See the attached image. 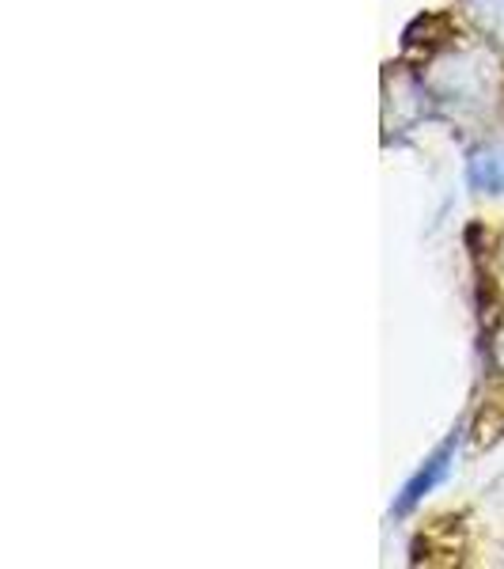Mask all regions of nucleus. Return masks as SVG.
<instances>
[{
	"label": "nucleus",
	"instance_id": "nucleus-2",
	"mask_svg": "<svg viewBox=\"0 0 504 569\" xmlns=\"http://www.w3.org/2000/svg\"><path fill=\"white\" fill-rule=\"evenodd\" d=\"M466 179L478 194H504V149H478L466 163Z\"/></svg>",
	"mask_w": 504,
	"mask_h": 569
},
{
	"label": "nucleus",
	"instance_id": "nucleus-1",
	"mask_svg": "<svg viewBox=\"0 0 504 569\" xmlns=\"http://www.w3.org/2000/svg\"><path fill=\"white\" fill-rule=\"evenodd\" d=\"M455 452H460V433H455L452 440H444V445H440L436 452L425 460V467H421L414 479L406 482L402 498L395 501V517H406V512L414 509V505L425 498V493H433L436 486L447 479V471H452V463H455Z\"/></svg>",
	"mask_w": 504,
	"mask_h": 569
}]
</instances>
